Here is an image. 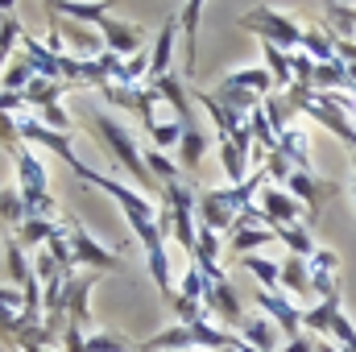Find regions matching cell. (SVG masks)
<instances>
[{
	"mask_svg": "<svg viewBox=\"0 0 356 352\" xmlns=\"http://www.w3.org/2000/svg\"><path fill=\"white\" fill-rule=\"evenodd\" d=\"M79 182H91V186H99L104 195H112V203L124 211V220H129V228H133V237L141 241V249H145V257H158V253H166V237H162V224H158V203H149L141 191H133V186H124V182H116V178L99 175V170H91L88 162H75L71 166Z\"/></svg>",
	"mask_w": 356,
	"mask_h": 352,
	"instance_id": "obj_1",
	"label": "cell"
},
{
	"mask_svg": "<svg viewBox=\"0 0 356 352\" xmlns=\"http://www.w3.org/2000/svg\"><path fill=\"white\" fill-rule=\"evenodd\" d=\"M261 182H266V170H253L241 186H203L199 207H195L199 224L211 228V232H232L236 220L253 207V195L261 191Z\"/></svg>",
	"mask_w": 356,
	"mask_h": 352,
	"instance_id": "obj_2",
	"label": "cell"
},
{
	"mask_svg": "<svg viewBox=\"0 0 356 352\" xmlns=\"http://www.w3.org/2000/svg\"><path fill=\"white\" fill-rule=\"evenodd\" d=\"M88 129L95 133V141L112 154V162H116V166H124L129 175L137 178V186H141V191H158V195H162V186L154 182L149 166H145V154H141L137 137H133L120 120H112V116H108V112H99V108H88Z\"/></svg>",
	"mask_w": 356,
	"mask_h": 352,
	"instance_id": "obj_3",
	"label": "cell"
},
{
	"mask_svg": "<svg viewBox=\"0 0 356 352\" xmlns=\"http://www.w3.org/2000/svg\"><path fill=\"white\" fill-rule=\"evenodd\" d=\"M241 25H245V29H253V33H257L261 42H269V46H282L286 54L302 50V25H298V21H290L286 13L269 8V4L249 8V13L241 17Z\"/></svg>",
	"mask_w": 356,
	"mask_h": 352,
	"instance_id": "obj_4",
	"label": "cell"
},
{
	"mask_svg": "<svg viewBox=\"0 0 356 352\" xmlns=\"http://www.w3.org/2000/svg\"><path fill=\"white\" fill-rule=\"evenodd\" d=\"M67 237H71L75 265H88L91 273H112V269H120V253H116V249H104V245L88 232V224H83L79 216H67Z\"/></svg>",
	"mask_w": 356,
	"mask_h": 352,
	"instance_id": "obj_5",
	"label": "cell"
},
{
	"mask_svg": "<svg viewBox=\"0 0 356 352\" xmlns=\"http://www.w3.org/2000/svg\"><path fill=\"white\" fill-rule=\"evenodd\" d=\"M203 282H207V290H203L207 315L220 319V323H228V328H241L245 311H241V298H236V286L228 282V273L220 269V273H211V278H203Z\"/></svg>",
	"mask_w": 356,
	"mask_h": 352,
	"instance_id": "obj_6",
	"label": "cell"
},
{
	"mask_svg": "<svg viewBox=\"0 0 356 352\" xmlns=\"http://www.w3.org/2000/svg\"><path fill=\"white\" fill-rule=\"evenodd\" d=\"M286 191L302 203V211H307V228L319 220V211H323V203L336 195V182H327V178H319L315 170H294V175L286 178Z\"/></svg>",
	"mask_w": 356,
	"mask_h": 352,
	"instance_id": "obj_7",
	"label": "cell"
},
{
	"mask_svg": "<svg viewBox=\"0 0 356 352\" xmlns=\"http://www.w3.org/2000/svg\"><path fill=\"white\" fill-rule=\"evenodd\" d=\"M253 298H257V307L266 311V319H273V328L286 332V344L302 336V307H298L286 290H261V286H257Z\"/></svg>",
	"mask_w": 356,
	"mask_h": 352,
	"instance_id": "obj_8",
	"label": "cell"
},
{
	"mask_svg": "<svg viewBox=\"0 0 356 352\" xmlns=\"http://www.w3.org/2000/svg\"><path fill=\"white\" fill-rule=\"evenodd\" d=\"M21 141L33 150H50V154H58L67 166H75V162H83L79 154H75V145H71V133H54V129H46L42 120H29V116H21Z\"/></svg>",
	"mask_w": 356,
	"mask_h": 352,
	"instance_id": "obj_9",
	"label": "cell"
},
{
	"mask_svg": "<svg viewBox=\"0 0 356 352\" xmlns=\"http://www.w3.org/2000/svg\"><path fill=\"white\" fill-rule=\"evenodd\" d=\"M99 33H104V46L116 54V58H133V54H141V42H145V29L141 25H133V21H120V17H104L99 21Z\"/></svg>",
	"mask_w": 356,
	"mask_h": 352,
	"instance_id": "obj_10",
	"label": "cell"
},
{
	"mask_svg": "<svg viewBox=\"0 0 356 352\" xmlns=\"http://www.w3.org/2000/svg\"><path fill=\"white\" fill-rule=\"evenodd\" d=\"M307 273H311V294L323 298H340V257L332 249H315L307 257Z\"/></svg>",
	"mask_w": 356,
	"mask_h": 352,
	"instance_id": "obj_11",
	"label": "cell"
},
{
	"mask_svg": "<svg viewBox=\"0 0 356 352\" xmlns=\"http://www.w3.org/2000/svg\"><path fill=\"white\" fill-rule=\"evenodd\" d=\"M302 116L319 120V125H323L327 133H336V137H340L348 150H356V120H348V116H344V112H340V108H336L327 95H315V99L302 108Z\"/></svg>",
	"mask_w": 356,
	"mask_h": 352,
	"instance_id": "obj_12",
	"label": "cell"
},
{
	"mask_svg": "<svg viewBox=\"0 0 356 352\" xmlns=\"http://www.w3.org/2000/svg\"><path fill=\"white\" fill-rule=\"evenodd\" d=\"M261 211H266L269 228H286V224H302V220H307L302 203H298L286 186H266V191H261Z\"/></svg>",
	"mask_w": 356,
	"mask_h": 352,
	"instance_id": "obj_13",
	"label": "cell"
},
{
	"mask_svg": "<svg viewBox=\"0 0 356 352\" xmlns=\"http://www.w3.org/2000/svg\"><path fill=\"white\" fill-rule=\"evenodd\" d=\"M199 17H203V0H186L182 13H178V33H182V71L186 79H195L199 63H195V50H199Z\"/></svg>",
	"mask_w": 356,
	"mask_h": 352,
	"instance_id": "obj_14",
	"label": "cell"
},
{
	"mask_svg": "<svg viewBox=\"0 0 356 352\" xmlns=\"http://www.w3.org/2000/svg\"><path fill=\"white\" fill-rule=\"evenodd\" d=\"M207 133L199 129V125H182V141H178V170L186 178H195L199 170H203V154H207Z\"/></svg>",
	"mask_w": 356,
	"mask_h": 352,
	"instance_id": "obj_15",
	"label": "cell"
},
{
	"mask_svg": "<svg viewBox=\"0 0 356 352\" xmlns=\"http://www.w3.org/2000/svg\"><path fill=\"white\" fill-rule=\"evenodd\" d=\"M145 88L154 91V99H162V104H170V108H175V120H178V125H195V116H191V95H186V88L178 83L175 75L145 79Z\"/></svg>",
	"mask_w": 356,
	"mask_h": 352,
	"instance_id": "obj_16",
	"label": "cell"
},
{
	"mask_svg": "<svg viewBox=\"0 0 356 352\" xmlns=\"http://www.w3.org/2000/svg\"><path fill=\"white\" fill-rule=\"evenodd\" d=\"M277 154H286V162L294 170H311V137L302 125H290L282 137H277Z\"/></svg>",
	"mask_w": 356,
	"mask_h": 352,
	"instance_id": "obj_17",
	"label": "cell"
},
{
	"mask_svg": "<svg viewBox=\"0 0 356 352\" xmlns=\"http://www.w3.org/2000/svg\"><path fill=\"white\" fill-rule=\"evenodd\" d=\"M273 241H277V232H273V228H261V224H236V228L228 232V249L241 253V257H249L253 249H266Z\"/></svg>",
	"mask_w": 356,
	"mask_h": 352,
	"instance_id": "obj_18",
	"label": "cell"
},
{
	"mask_svg": "<svg viewBox=\"0 0 356 352\" xmlns=\"http://www.w3.org/2000/svg\"><path fill=\"white\" fill-rule=\"evenodd\" d=\"M236 336L245 344H253L257 352H277V328L269 323L266 315H245L241 328H236Z\"/></svg>",
	"mask_w": 356,
	"mask_h": 352,
	"instance_id": "obj_19",
	"label": "cell"
},
{
	"mask_svg": "<svg viewBox=\"0 0 356 352\" xmlns=\"http://www.w3.org/2000/svg\"><path fill=\"white\" fill-rule=\"evenodd\" d=\"M175 38H178V17H175V21H166V25L158 29V42H154V50H149V79H162V75H170Z\"/></svg>",
	"mask_w": 356,
	"mask_h": 352,
	"instance_id": "obj_20",
	"label": "cell"
},
{
	"mask_svg": "<svg viewBox=\"0 0 356 352\" xmlns=\"http://www.w3.org/2000/svg\"><path fill=\"white\" fill-rule=\"evenodd\" d=\"M220 88H236V91H253V95H273V79H269L266 67H245V71H232L220 79Z\"/></svg>",
	"mask_w": 356,
	"mask_h": 352,
	"instance_id": "obj_21",
	"label": "cell"
},
{
	"mask_svg": "<svg viewBox=\"0 0 356 352\" xmlns=\"http://www.w3.org/2000/svg\"><path fill=\"white\" fill-rule=\"evenodd\" d=\"M4 269H8V286H17V290L33 278V265L25 262V245L13 232H4Z\"/></svg>",
	"mask_w": 356,
	"mask_h": 352,
	"instance_id": "obj_22",
	"label": "cell"
},
{
	"mask_svg": "<svg viewBox=\"0 0 356 352\" xmlns=\"http://www.w3.org/2000/svg\"><path fill=\"white\" fill-rule=\"evenodd\" d=\"M323 17L336 42H356V4H323Z\"/></svg>",
	"mask_w": 356,
	"mask_h": 352,
	"instance_id": "obj_23",
	"label": "cell"
},
{
	"mask_svg": "<svg viewBox=\"0 0 356 352\" xmlns=\"http://www.w3.org/2000/svg\"><path fill=\"white\" fill-rule=\"evenodd\" d=\"M340 311H344V307H340V298H323V303L307 307V311H302V332H311V336H323V340H327L332 319H336Z\"/></svg>",
	"mask_w": 356,
	"mask_h": 352,
	"instance_id": "obj_24",
	"label": "cell"
},
{
	"mask_svg": "<svg viewBox=\"0 0 356 352\" xmlns=\"http://www.w3.org/2000/svg\"><path fill=\"white\" fill-rule=\"evenodd\" d=\"M277 290H286L290 298H302V294H311V273H307V257H286L282 262V282H277Z\"/></svg>",
	"mask_w": 356,
	"mask_h": 352,
	"instance_id": "obj_25",
	"label": "cell"
},
{
	"mask_svg": "<svg viewBox=\"0 0 356 352\" xmlns=\"http://www.w3.org/2000/svg\"><path fill=\"white\" fill-rule=\"evenodd\" d=\"M21 95H25L29 112H42V108H50V104H63L67 83H58V79H38V75H33V83L21 91Z\"/></svg>",
	"mask_w": 356,
	"mask_h": 352,
	"instance_id": "obj_26",
	"label": "cell"
},
{
	"mask_svg": "<svg viewBox=\"0 0 356 352\" xmlns=\"http://www.w3.org/2000/svg\"><path fill=\"white\" fill-rule=\"evenodd\" d=\"M261 54H266V71H269V79H273V91H286L290 83H294L290 54H286L282 46H269V42H261Z\"/></svg>",
	"mask_w": 356,
	"mask_h": 352,
	"instance_id": "obj_27",
	"label": "cell"
},
{
	"mask_svg": "<svg viewBox=\"0 0 356 352\" xmlns=\"http://www.w3.org/2000/svg\"><path fill=\"white\" fill-rule=\"evenodd\" d=\"M302 54H311L315 63H336V38L327 33V25L302 29Z\"/></svg>",
	"mask_w": 356,
	"mask_h": 352,
	"instance_id": "obj_28",
	"label": "cell"
},
{
	"mask_svg": "<svg viewBox=\"0 0 356 352\" xmlns=\"http://www.w3.org/2000/svg\"><path fill=\"white\" fill-rule=\"evenodd\" d=\"M25 224V199L17 186H0V232H17Z\"/></svg>",
	"mask_w": 356,
	"mask_h": 352,
	"instance_id": "obj_29",
	"label": "cell"
},
{
	"mask_svg": "<svg viewBox=\"0 0 356 352\" xmlns=\"http://www.w3.org/2000/svg\"><path fill=\"white\" fill-rule=\"evenodd\" d=\"M141 154H145V166H149V175H154V182H158V186H170V182H178V175H182V170H178V162L170 158V154H162V150H154V145H149V150H141Z\"/></svg>",
	"mask_w": 356,
	"mask_h": 352,
	"instance_id": "obj_30",
	"label": "cell"
},
{
	"mask_svg": "<svg viewBox=\"0 0 356 352\" xmlns=\"http://www.w3.org/2000/svg\"><path fill=\"white\" fill-rule=\"evenodd\" d=\"M277 241L294 253V257H311L315 253V241H311V228L307 224H286V228H273Z\"/></svg>",
	"mask_w": 356,
	"mask_h": 352,
	"instance_id": "obj_31",
	"label": "cell"
},
{
	"mask_svg": "<svg viewBox=\"0 0 356 352\" xmlns=\"http://www.w3.org/2000/svg\"><path fill=\"white\" fill-rule=\"evenodd\" d=\"M241 269H249V273L261 282V290H277V282H282V265L269 262V257H257V253L241 257Z\"/></svg>",
	"mask_w": 356,
	"mask_h": 352,
	"instance_id": "obj_32",
	"label": "cell"
},
{
	"mask_svg": "<svg viewBox=\"0 0 356 352\" xmlns=\"http://www.w3.org/2000/svg\"><path fill=\"white\" fill-rule=\"evenodd\" d=\"M29 83H33V67H29V58H25V54H13L8 67H4V75H0V88L4 91H25Z\"/></svg>",
	"mask_w": 356,
	"mask_h": 352,
	"instance_id": "obj_33",
	"label": "cell"
},
{
	"mask_svg": "<svg viewBox=\"0 0 356 352\" xmlns=\"http://www.w3.org/2000/svg\"><path fill=\"white\" fill-rule=\"evenodd\" d=\"M137 344H129L124 336H116V332H88V349L83 352H133Z\"/></svg>",
	"mask_w": 356,
	"mask_h": 352,
	"instance_id": "obj_34",
	"label": "cell"
},
{
	"mask_svg": "<svg viewBox=\"0 0 356 352\" xmlns=\"http://www.w3.org/2000/svg\"><path fill=\"white\" fill-rule=\"evenodd\" d=\"M327 340H332V344H340L344 352H356V328H353V319H348L344 311L332 319V332H327Z\"/></svg>",
	"mask_w": 356,
	"mask_h": 352,
	"instance_id": "obj_35",
	"label": "cell"
},
{
	"mask_svg": "<svg viewBox=\"0 0 356 352\" xmlns=\"http://www.w3.org/2000/svg\"><path fill=\"white\" fill-rule=\"evenodd\" d=\"M21 311L17 307H8V303H0V340H8V344H17L21 340Z\"/></svg>",
	"mask_w": 356,
	"mask_h": 352,
	"instance_id": "obj_36",
	"label": "cell"
},
{
	"mask_svg": "<svg viewBox=\"0 0 356 352\" xmlns=\"http://www.w3.org/2000/svg\"><path fill=\"white\" fill-rule=\"evenodd\" d=\"M38 116H42V125H46V129H54V133H71V116H67V108H63V104L42 108Z\"/></svg>",
	"mask_w": 356,
	"mask_h": 352,
	"instance_id": "obj_37",
	"label": "cell"
},
{
	"mask_svg": "<svg viewBox=\"0 0 356 352\" xmlns=\"http://www.w3.org/2000/svg\"><path fill=\"white\" fill-rule=\"evenodd\" d=\"M282 352H315V340L311 336H298V340H290Z\"/></svg>",
	"mask_w": 356,
	"mask_h": 352,
	"instance_id": "obj_38",
	"label": "cell"
},
{
	"mask_svg": "<svg viewBox=\"0 0 356 352\" xmlns=\"http://www.w3.org/2000/svg\"><path fill=\"white\" fill-rule=\"evenodd\" d=\"M353 199H356V162H353Z\"/></svg>",
	"mask_w": 356,
	"mask_h": 352,
	"instance_id": "obj_39",
	"label": "cell"
},
{
	"mask_svg": "<svg viewBox=\"0 0 356 352\" xmlns=\"http://www.w3.org/2000/svg\"><path fill=\"white\" fill-rule=\"evenodd\" d=\"M133 352H145V349H141V344H137V349H133Z\"/></svg>",
	"mask_w": 356,
	"mask_h": 352,
	"instance_id": "obj_40",
	"label": "cell"
},
{
	"mask_svg": "<svg viewBox=\"0 0 356 352\" xmlns=\"http://www.w3.org/2000/svg\"><path fill=\"white\" fill-rule=\"evenodd\" d=\"M348 95H353V99H356V88H353V91H348Z\"/></svg>",
	"mask_w": 356,
	"mask_h": 352,
	"instance_id": "obj_41",
	"label": "cell"
},
{
	"mask_svg": "<svg viewBox=\"0 0 356 352\" xmlns=\"http://www.w3.org/2000/svg\"><path fill=\"white\" fill-rule=\"evenodd\" d=\"M38 352H50V349H38Z\"/></svg>",
	"mask_w": 356,
	"mask_h": 352,
	"instance_id": "obj_42",
	"label": "cell"
}]
</instances>
